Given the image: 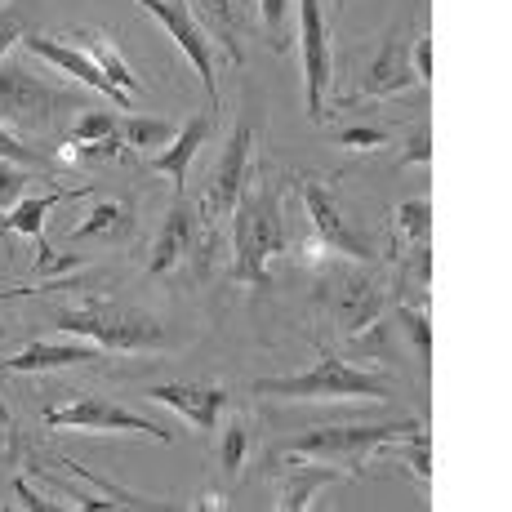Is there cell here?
<instances>
[{
	"instance_id": "18",
	"label": "cell",
	"mask_w": 512,
	"mask_h": 512,
	"mask_svg": "<svg viewBox=\"0 0 512 512\" xmlns=\"http://www.w3.org/2000/svg\"><path fill=\"white\" fill-rule=\"evenodd\" d=\"M187 14H192V23L201 27L210 41L223 45L228 63H236V67L245 63V49H241V14H236V0H187Z\"/></svg>"
},
{
	"instance_id": "11",
	"label": "cell",
	"mask_w": 512,
	"mask_h": 512,
	"mask_svg": "<svg viewBox=\"0 0 512 512\" xmlns=\"http://www.w3.org/2000/svg\"><path fill=\"white\" fill-rule=\"evenodd\" d=\"M23 49H27L32 58H45L49 67H58V72H67L72 81H81V85H90V90H98L103 98H112V107H121V112H130V107H134V94L116 90V85L107 81V76L98 72V67H94L76 45L54 41V36H36V32H27V36H23Z\"/></svg>"
},
{
	"instance_id": "7",
	"label": "cell",
	"mask_w": 512,
	"mask_h": 512,
	"mask_svg": "<svg viewBox=\"0 0 512 512\" xmlns=\"http://www.w3.org/2000/svg\"><path fill=\"white\" fill-rule=\"evenodd\" d=\"M299 54H303V90H308V116L326 121V90L334 76V54H330V27L321 14V0H299Z\"/></svg>"
},
{
	"instance_id": "21",
	"label": "cell",
	"mask_w": 512,
	"mask_h": 512,
	"mask_svg": "<svg viewBox=\"0 0 512 512\" xmlns=\"http://www.w3.org/2000/svg\"><path fill=\"white\" fill-rule=\"evenodd\" d=\"M134 236V214L130 205L121 201H98L90 214H85V223L72 232L76 245H90V241H103V245H121Z\"/></svg>"
},
{
	"instance_id": "5",
	"label": "cell",
	"mask_w": 512,
	"mask_h": 512,
	"mask_svg": "<svg viewBox=\"0 0 512 512\" xmlns=\"http://www.w3.org/2000/svg\"><path fill=\"white\" fill-rule=\"evenodd\" d=\"M58 107H67V98L49 90L45 81H36L27 67L0 63V125L5 130H49V121L58 116Z\"/></svg>"
},
{
	"instance_id": "16",
	"label": "cell",
	"mask_w": 512,
	"mask_h": 512,
	"mask_svg": "<svg viewBox=\"0 0 512 512\" xmlns=\"http://www.w3.org/2000/svg\"><path fill=\"white\" fill-rule=\"evenodd\" d=\"M103 357L98 343H27L18 357H5L0 370L5 374H45V370H72V366H90Z\"/></svg>"
},
{
	"instance_id": "25",
	"label": "cell",
	"mask_w": 512,
	"mask_h": 512,
	"mask_svg": "<svg viewBox=\"0 0 512 512\" xmlns=\"http://www.w3.org/2000/svg\"><path fill=\"white\" fill-rule=\"evenodd\" d=\"M397 223L406 232V245L410 250H428V232H432V205L415 196V201H401L397 205Z\"/></svg>"
},
{
	"instance_id": "19",
	"label": "cell",
	"mask_w": 512,
	"mask_h": 512,
	"mask_svg": "<svg viewBox=\"0 0 512 512\" xmlns=\"http://www.w3.org/2000/svg\"><path fill=\"white\" fill-rule=\"evenodd\" d=\"M352 477L348 468H321V464H303L299 455H290L285 450V472H281V512H303L312 504V495H317L321 486H330V481H343Z\"/></svg>"
},
{
	"instance_id": "26",
	"label": "cell",
	"mask_w": 512,
	"mask_h": 512,
	"mask_svg": "<svg viewBox=\"0 0 512 512\" xmlns=\"http://www.w3.org/2000/svg\"><path fill=\"white\" fill-rule=\"evenodd\" d=\"M245 450H250V423L245 419H232L228 428H223V441H219V468L236 477L245 464Z\"/></svg>"
},
{
	"instance_id": "6",
	"label": "cell",
	"mask_w": 512,
	"mask_h": 512,
	"mask_svg": "<svg viewBox=\"0 0 512 512\" xmlns=\"http://www.w3.org/2000/svg\"><path fill=\"white\" fill-rule=\"evenodd\" d=\"M330 317L339 321V330L348 334V339H357V334H366L379 326V317L388 312V290L379 285V277L366 268H343L330 277Z\"/></svg>"
},
{
	"instance_id": "29",
	"label": "cell",
	"mask_w": 512,
	"mask_h": 512,
	"mask_svg": "<svg viewBox=\"0 0 512 512\" xmlns=\"http://www.w3.org/2000/svg\"><path fill=\"white\" fill-rule=\"evenodd\" d=\"M23 36H27L23 14H18V9H0V63H5V54L14 45H23Z\"/></svg>"
},
{
	"instance_id": "12",
	"label": "cell",
	"mask_w": 512,
	"mask_h": 512,
	"mask_svg": "<svg viewBox=\"0 0 512 512\" xmlns=\"http://www.w3.org/2000/svg\"><path fill=\"white\" fill-rule=\"evenodd\" d=\"M147 397L161 401V406H170L174 415L187 419L201 432H210L223 410L232 406V392L223 388V383H156Z\"/></svg>"
},
{
	"instance_id": "31",
	"label": "cell",
	"mask_w": 512,
	"mask_h": 512,
	"mask_svg": "<svg viewBox=\"0 0 512 512\" xmlns=\"http://www.w3.org/2000/svg\"><path fill=\"white\" fill-rule=\"evenodd\" d=\"M428 161H432V134H428V125H419V130L410 134L406 152L397 156V165H428Z\"/></svg>"
},
{
	"instance_id": "30",
	"label": "cell",
	"mask_w": 512,
	"mask_h": 512,
	"mask_svg": "<svg viewBox=\"0 0 512 512\" xmlns=\"http://www.w3.org/2000/svg\"><path fill=\"white\" fill-rule=\"evenodd\" d=\"M14 464H18V432H14V419H9V410L0 406V477H5Z\"/></svg>"
},
{
	"instance_id": "1",
	"label": "cell",
	"mask_w": 512,
	"mask_h": 512,
	"mask_svg": "<svg viewBox=\"0 0 512 512\" xmlns=\"http://www.w3.org/2000/svg\"><path fill=\"white\" fill-rule=\"evenodd\" d=\"M285 250V219L277 187H250L236 196L232 210V268L228 277L236 285H263L268 263Z\"/></svg>"
},
{
	"instance_id": "14",
	"label": "cell",
	"mask_w": 512,
	"mask_h": 512,
	"mask_svg": "<svg viewBox=\"0 0 512 512\" xmlns=\"http://www.w3.org/2000/svg\"><path fill=\"white\" fill-rule=\"evenodd\" d=\"M219 103H210L205 112H196L192 121L183 125L179 134H174L170 147H161V152H147V170L165 174V179H174V187L183 192V179H187V165H192V156L201 152V143L214 134V121H219V112H214Z\"/></svg>"
},
{
	"instance_id": "4",
	"label": "cell",
	"mask_w": 512,
	"mask_h": 512,
	"mask_svg": "<svg viewBox=\"0 0 512 512\" xmlns=\"http://www.w3.org/2000/svg\"><path fill=\"white\" fill-rule=\"evenodd\" d=\"M423 432L419 419H401V423H334V428H308L303 437H294L290 455H308L321 464H366L370 455H379L383 446Z\"/></svg>"
},
{
	"instance_id": "8",
	"label": "cell",
	"mask_w": 512,
	"mask_h": 512,
	"mask_svg": "<svg viewBox=\"0 0 512 512\" xmlns=\"http://www.w3.org/2000/svg\"><path fill=\"white\" fill-rule=\"evenodd\" d=\"M254 134H259V121H254L250 112L241 116V125H236L232 143L223 147L219 165L210 170V183H205V201H201V214L205 219H228L236 210V196L245 192V183H250V152H254Z\"/></svg>"
},
{
	"instance_id": "32",
	"label": "cell",
	"mask_w": 512,
	"mask_h": 512,
	"mask_svg": "<svg viewBox=\"0 0 512 512\" xmlns=\"http://www.w3.org/2000/svg\"><path fill=\"white\" fill-rule=\"evenodd\" d=\"M339 143L352 147V152H370V147L388 143V130H370V125H357V130H343Z\"/></svg>"
},
{
	"instance_id": "22",
	"label": "cell",
	"mask_w": 512,
	"mask_h": 512,
	"mask_svg": "<svg viewBox=\"0 0 512 512\" xmlns=\"http://www.w3.org/2000/svg\"><path fill=\"white\" fill-rule=\"evenodd\" d=\"M76 196H85V187H72V192H49V196H23V201L14 205V210L5 214V228L9 232H23V236H32V241H41V228H45V214L54 210L58 201H76Z\"/></svg>"
},
{
	"instance_id": "15",
	"label": "cell",
	"mask_w": 512,
	"mask_h": 512,
	"mask_svg": "<svg viewBox=\"0 0 512 512\" xmlns=\"http://www.w3.org/2000/svg\"><path fill=\"white\" fill-rule=\"evenodd\" d=\"M192 241H196V210L179 196V201L170 205V214H165V223H161V232H156V241H152V259H147V272H152V277H165V272H174V268H179V263L187 259Z\"/></svg>"
},
{
	"instance_id": "27",
	"label": "cell",
	"mask_w": 512,
	"mask_h": 512,
	"mask_svg": "<svg viewBox=\"0 0 512 512\" xmlns=\"http://www.w3.org/2000/svg\"><path fill=\"white\" fill-rule=\"evenodd\" d=\"M0 161H14V165H27V170H54V161H49L45 152H36L32 143H23L14 130H5L0 125Z\"/></svg>"
},
{
	"instance_id": "38",
	"label": "cell",
	"mask_w": 512,
	"mask_h": 512,
	"mask_svg": "<svg viewBox=\"0 0 512 512\" xmlns=\"http://www.w3.org/2000/svg\"><path fill=\"white\" fill-rule=\"evenodd\" d=\"M343 5H348V0H339V9H343Z\"/></svg>"
},
{
	"instance_id": "20",
	"label": "cell",
	"mask_w": 512,
	"mask_h": 512,
	"mask_svg": "<svg viewBox=\"0 0 512 512\" xmlns=\"http://www.w3.org/2000/svg\"><path fill=\"white\" fill-rule=\"evenodd\" d=\"M63 41L81 49V54L90 58V63H94L98 72L107 76V81L116 85V90H125V94H134V90H139V76L130 72V63H125V58H121V49L112 45V36H107V32H94V27H76V32H67Z\"/></svg>"
},
{
	"instance_id": "9",
	"label": "cell",
	"mask_w": 512,
	"mask_h": 512,
	"mask_svg": "<svg viewBox=\"0 0 512 512\" xmlns=\"http://www.w3.org/2000/svg\"><path fill=\"white\" fill-rule=\"evenodd\" d=\"M41 423L45 428H72V432H143V437H156V441H174L170 428H161V423L134 415V410L103 401V397H76L67 406H49Z\"/></svg>"
},
{
	"instance_id": "2",
	"label": "cell",
	"mask_w": 512,
	"mask_h": 512,
	"mask_svg": "<svg viewBox=\"0 0 512 512\" xmlns=\"http://www.w3.org/2000/svg\"><path fill=\"white\" fill-rule=\"evenodd\" d=\"M54 330L90 339L103 352H152L165 348V326L152 312H139L116 299H85L54 317Z\"/></svg>"
},
{
	"instance_id": "23",
	"label": "cell",
	"mask_w": 512,
	"mask_h": 512,
	"mask_svg": "<svg viewBox=\"0 0 512 512\" xmlns=\"http://www.w3.org/2000/svg\"><path fill=\"white\" fill-rule=\"evenodd\" d=\"M121 134H125V147H139V152H161V147L174 143L179 125L161 121V116H121Z\"/></svg>"
},
{
	"instance_id": "28",
	"label": "cell",
	"mask_w": 512,
	"mask_h": 512,
	"mask_svg": "<svg viewBox=\"0 0 512 512\" xmlns=\"http://www.w3.org/2000/svg\"><path fill=\"white\" fill-rule=\"evenodd\" d=\"M27 192V165L0 161V210H14Z\"/></svg>"
},
{
	"instance_id": "37",
	"label": "cell",
	"mask_w": 512,
	"mask_h": 512,
	"mask_svg": "<svg viewBox=\"0 0 512 512\" xmlns=\"http://www.w3.org/2000/svg\"><path fill=\"white\" fill-rule=\"evenodd\" d=\"M0 232H5V219H0Z\"/></svg>"
},
{
	"instance_id": "35",
	"label": "cell",
	"mask_w": 512,
	"mask_h": 512,
	"mask_svg": "<svg viewBox=\"0 0 512 512\" xmlns=\"http://www.w3.org/2000/svg\"><path fill=\"white\" fill-rule=\"evenodd\" d=\"M410 63H415V81H432V41L428 36L410 41Z\"/></svg>"
},
{
	"instance_id": "17",
	"label": "cell",
	"mask_w": 512,
	"mask_h": 512,
	"mask_svg": "<svg viewBox=\"0 0 512 512\" xmlns=\"http://www.w3.org/2000/svg\"><path fill=\"white\" fill-rule=\"evenodd\" d=\"M415 85V63H410V41H383L379 45V54L370 58V67H366V90L370 98H388V94H401V90H410Z\"/></svg>"
},
{
	"instance_id": "3",
	"label": "cell",
	"mask_w": 512,
	"mask_h": 512,
	"mask_svg": "<svg viewBox=\"0 0 512 512\" xmlns=\"http://www.w3.org/2000/svg\"><path fill=\"white\" fill-rule=\"evenodd\" d=\"M259 397H277V401H330V397H366V401H388V383L379 374L348 366L343 357H326L317 366H308L303 374H285V379H254Z\"/></svg>"
},
{
	"instance_id": "33",
	"label": "cell",
	"mask_w": 512,
	"mask_h": 512,
	"mask_svg": "<svg viewBox=\"0 0 512 512\" xmlns=\"http://www.w3.org/2000/svg\"><path fill=\"white\" fill-rule=\"evenodd\" d=\"M14 495H18V508H41V512H58V508H63V504H54V495L32 490V481H23V477L14 481Z\"/></svg>"
},
{
	"instance_id": "24",
	"label": "cell",
	"mask_w": 512,
	"mask_h": 512,
	"mask_svg": "<svg viewBox=\"0 0 512 512\" xmlns=\"http://www.w3.org/2000/svg\"><path fill=\"white\" fill-rule=\"evenodd\" d=\"M397 326L406 330V339H410V348H415V357L419 361H428V352H432V330H428V312H423V303H410V299H397Z\"/></svg>"
},
{
	"instance_id": "34",
	"label": "cell",
	"mask_w": 512,
	"mask_h": 512,
	"mask_svg": "<svg viewBox=\"0 0 512 512\" xmlns=\"http://www.w3.org/2000/svg\"><path fill=\"white\" fill-rule=\"evenodd\" d=\"M36 250H41V254H36V272H67L76 263L72 254H54V245H49L45 236L36 241Z\"/></svg>"
},
{
	"instance_id": "36",
	"label": "cell",
	"mask_w": 512,
	"mask_h": 512,
	"mask_svg": "<svg viewBox=\"0 0 512 512\" xmlns=\"http://www.w3.org/2000/svg\"><path fill=\"white\" fill-rule=\"evenodd\" d=\"M285 9H290V0H259V14L268 32H281L285 27Z\"/></svg>"
},
{
	"instance_id": "10",
	"label": "cell",
	"mask_w": 512,
	"mask_h": 512,
	"mask_svg": "<svg viewBox=\"0 0 512 512\" xmlns=\"http://www.w3.org/2000/svg\"><path fill=\"white\" fill-rule=\"evenodd\" d=\"M303 210H308V223H312V241H317L326 254H339V259H352V263L374 259L370 236H361L348 219H343L339 201H334V192L321 179L303 183Z\"/></svg>"
},
{
	"instance_id": "13",
	"label": "cell",
	"mask_w": 512,
	"mask_h": 512,
	"mask_svg": "<svg viewBox=\"0 0 512 512\" xmlns=\"http://www.w3.org/2000/svg\"><path fill=\"white\" fill-rule=\"evenodd\" d=\"M121 152H125V134L116 112H81L72 139L63 147L67 161H116Z\"/></svg>"
}]
</instances>
